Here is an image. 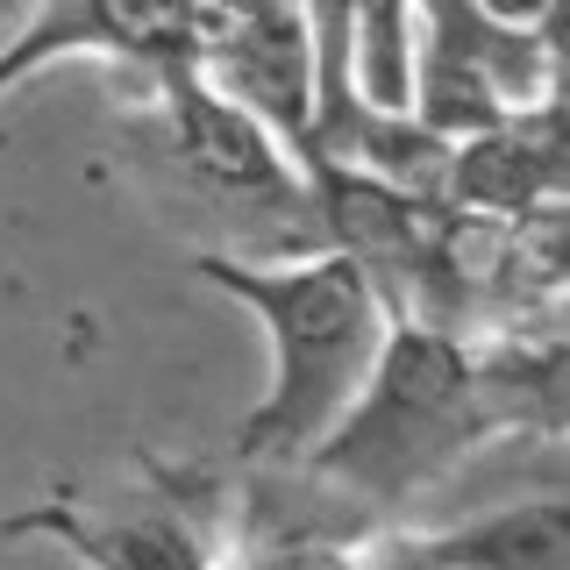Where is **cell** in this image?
I'll list each match as a JSON object with an SVG mask.
<instances>
[{
	"mask_svg": "<svg viewBox=\"0 0 570 570\" xmlns=\"http://www.w3.org/2000/svg\"><path fill=\"white\" fill-rule=\"evenodd\" d=\"M214 293H228L236 307L264 321L272 343V385L236 428L243 463H299L343 421V406L364 392L371 364L385 350V307L371 293V278L335 249H307V257H222L200 249L193 257Z\"/></svg>",
	"mask_w": 570,
	"mask_h": 570,
	"instance_id": "6da1fadb",
	"label": "cell"
},
{
	"mask_svg": "<svg viewBox=\"0 0 570 570\" xmlns=\"http://www.w3.org/2000/svg\"><path fill=\"white\" fill-rule=\"evenodd\" d=\"M492 435L499 414L485 400V379H478V350L428 328V321H392L364 392L299 463L321 485L350 492L356 507L400 513L406 499L450 478Z\"/></svg>",
	"mask_w": 570,
	"mask_h": 570,
	"instance_id": "7a4b0ae2",
	"label": "cell"
},
{
	"mask_svg": "<svg viewBox=\"0 0 570 570\" xmlns=\"http://www.w3.org/2000/svg\"><path fill=\"white\" fill-rule=\"evenodd\" d=\"M421 22V43L406 50V115L442 142L485 136L507 115L557 94V65H549V36L528 22H499L478 0H406Z\"/></svg>",
	"mask_w": 570,
	"mask_h": 570,
	"instance_id": "3957f363",
	"label": "cell"
},
{
	"mask_svg": "<svg viewBox=\"0 0 570 570\" xmlns=\"http://www.w3.org/2000/svg\"><path fill=\"white\" fill-rule=\"evenodd\" d=\"M150 492L86 507V499H43L0 521V534H43L71 549L86 570H214L228 557V485L214 471H171L142 463Z\"/></svg>",
	"mask_w": 570,
	"mask_h": 570,
	"instance_id": "277c9868",
	"label": "cell"
},
{
	"mask_svg": "<svg viewBox=\"0 0 570 570\" xmlns=\"http://www.w3.org/2000/svg\"><path fill=\"white\" fill-rule=\"evenodd\" d=\"M186 71L228 107L278 136V150L307 157L314 142V14L307 0H193Z\"/></svg>",
	"mask_w": 570,
	"mask_h": 570,
	"instance_id": "5b68a950",
	"label": "cell"
},
{
	"mask_svg": "<svg viewBox=\"0 0 570 570\" xmlns=\"http://www.w3.org/2000/svg\"><path fill=\"white\" fill-rule=\"evenodd\" d=\"M157 107H165V165L186 178V193H200L207 207L243 214V222H299L307 228V186L299 165L278 150V136L264 121H249L243 107H228L214 86H200L186 65L157 79ZM314 243V228H307Z\"/></svg>",
	"mask_w": 570,
	"mask_h": 570,
	"instance_id": "8992f818",
	"label": "cell"
},
{
	"mask_svg": "<svg viewBox=\"0 0 570 570\" xmlns=\"http://www.w3.org/2000/svg\"><path fill=\"white\" fill-rule=\"evenodd\" d=\"M65 58H107L165 79L193 58V0H36L0 43V94Z\"/></svg>",
	"mask_w": 570,
	"mask_h": 570,
	"instance_id": "52a82bcc",
	"label": "cell"
},
{
	"mask_svg": "<svg viewBox=\"0 0 570 570\" xmlns=\"http://www.w3.org/2000/svg\"><path fill=\"white\" fill-rule=\"evenodd\" d=\"M563 165H570L563 94H542L534 107L507 115L499 129L450 142L442 207L492 214V222H528L542 207H563Z\"/></svg>",
	"mask_w": 570,
	"mask_h": 570,
	"instance_id": "ba28073f",
	"label": "cell"
},
{
	"mask_svg": "<svg viewBox=\"0 0 570 570\" xmlns=\"http://www.w3.org/2000/svg\"><path fill=\"white\" fill-rule=\"evenodd\" d=\"M428 557L435 570H570V507L549 492L463 528H428Z\"/></svg>",
	"mask_w": 570,
	"mask_h": 570,
	"instance_id": "9c48e42d",
	"label": "cell"
},
{
	"mask_svg": "<svg viewBox=\"0 0 570 570\" xmlns=\"http://www.w3.org/2000/svg\"><path fill=\"white\" fill-rule=\"evenodd\" d=\"M29 8H36V0H0V43H8V36L29 22Z\"/></svg>",
	"mask_w": 570,
	"mask_h": 570,
	"instance_id": "30bf717a",
	"label": "cell"
},
{
	"mask_svg": "<svg viewBox=\"0 0 570 570\" xmlns=\"http://www.w3.org/2000/svg\"><path fill=\"white\" fill-rule=\"evenodd\" d=\"M328 563H335V557H321V563H314V570H328Z\"/></svg>",
	"mask_w": 570,
	"mask_h": 570,
	"instance_id": "8fae6325",
	"label": "cell"
}]
</instances>
